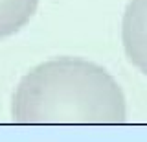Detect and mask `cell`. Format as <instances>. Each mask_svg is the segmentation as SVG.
<instances>
[{"label":"cell","instance_id":"cell-1","mask_svg":"<svg viewBox=\"0 0 147 142\" xmlns=\"http://www.w3.org/2000/svg\"><path fill=\"white\" fill-rule=\"evenodd\" d=\"M37 111L46 105V113L94 114L98 120L119 122L125 114L118 87L103 72L85 65L63 63L50 67L35 87Z\"/></svg>","mask_w":147,"mask_h":142},{"label":"cell","instance_id":"cell-2","mask_svg":"<svg viewBox=\"0 0 147 142\" xmlns=\"http://www.w3.org/2000/svg\"><path fill=\"white\" fill-rule=\"evenodd\" d=\"M125 50L134 65L147 74V0H132L123 20Z\"/></svg>","mask_w":147,"mask_h":142}]
</instances>
